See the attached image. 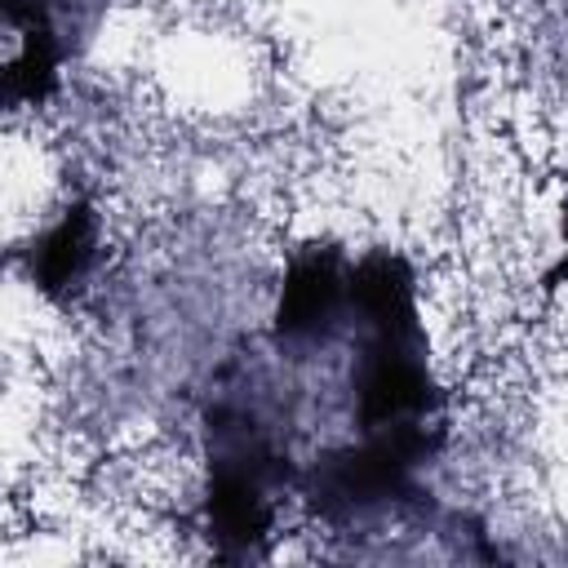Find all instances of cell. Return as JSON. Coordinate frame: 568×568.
<instances>
[{"instance_id":"cell-1","label":"cell","mask_w":568,"mask_h":568,"mask_svg":"<svg viewBox=\"0 0 568 568\" xmlns=\"http://www.w3.org/2000/svg\"><path fill=\"white\" fill-rule=\"evenodd\" d=\"M444 453V422L382 426L320 444L302 457L297 497L328 528H359L417 510L430 497V470Z\"/></svg>"},{"instance_id":"cell-2","label":"cell","mask_w":568,"mask_h":568,"mask_svg":"<svg viewBox=\"0 0 568 568\" xmlns=\"http://www.w3.org/2000/svg\"><path fill=\"white\" fill-rule=\"evenodd\" d=\"M351 328V257L333 244L293 253L271 306V346L280 359H324Z\"/></svg>"},{"instance_id":"cell-3","label":"cell","mask_w":568,"mask_h":568,"mask_svg":"<svg viewBox=\"0 0 568 568\" xmlns=\"http://www.w3.org/2000/svg\"><path fill=\"white\" fill-rule=\"evenodd\" d=\"M4 22H9L4 102L40 106L58 89V67L67 58L58 0H4Z\"/></svg>"},{"instance_id":"cell-4","label":"cell","mask_w":568,"mask_h":568,"mask_svg":"<svg viewBox=\"0 0 568 568\" xmlns=\"http://www.w3.org/2000/svg\"><path fill=\"white\" fill-rule=\"evenodd\" d=\"M98 248H102V222L93 213L89 200H71L49 226H40L22 253V266H27V280L36 293L62 302L71 293L84 288L93 262H98Z\"/></svg>"},{"instance_id":"cell-5","label":"cell","mask_w":568,"mask_h":568,"mask_svg":"<svg viewBox=\"0 0 568 568\" xmlns=\"http://www.w3.org/2000/svg\"><path fill=\"white\" fill-rule=\"evenodd\" d=\"M546 284H550V288L568 284V209H564V226H559V253H555V262H550V271H546Z\"/></svg>"}]
</instances>
